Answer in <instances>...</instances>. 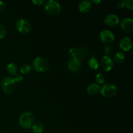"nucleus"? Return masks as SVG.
<instances>
[{
  "instance_id": "nucleus-1",
  "label": "nucleus",
  "mask_w": 133,
  "mask_h": 133,
  "mask_svg": "<svg viewBox=\"0 0 133 133\" xmlns=\"http://www.w3.org/2000/svg\"><path fill=\"white\" fill-rule=\"evenodd\" d=\"M34 119H35V117L32 112L29 111L25 112L20 116L19 120V125L23 128L29 129L33 125Z\"/></svg>"
},
{
  "instance_id": "nucleus-2",
  "label": "nucleus",
  "mask_w": 133,
  "mask_h": 133,
  "mask_svg": "<svg viewBox=\"0 0 133 133\" xmlns=\"http://www.w3.org/2000/svg\"><path fill=\"white\" fill-rule=\"evenodd\" d=\"M1 87L3 92L6 94H11L14 92L16 88V82L14 79L10 77L4 78L1 83Z\"/></svg>"
},
{
  "instance_id": "nucleus-3",
  "label": "nucleus",
  "mask_w": 133,
  "mask_h": 133,
  "mask_svg": "<svg viewBox=\"0 0 133 133\" xmlns=\"http://www.w3.org/2000/svg\"><path fill=\"white\" fill-rule=\"evenodd\" d=\"M33 67L36 71L45 72L49 68V64L45 58L42 57H37L33 61Z\"/></svg>"
},
{
  "instance_id": "nucleus-4",
  "label": "nucleus",
  "mask_w": 133,
  "mask_h": 133,
  "mask_svg": "<svg viewBox=\"0 0 133 133\" xmlns=\"http://www.w3.org/2000/svg\"><path fill=\"white\" fill-rule=\"evenodd\" d=\"M45 9L49 14L51 15H56L61 11V5L57 1L49 0L45 3Z\"/></svg>"
},
{
  "instance_id": "nucleus-5",
  "label": "nucleus",
  "mask_w": 133,
  "mask_h": 133,
  "mask_svg": "<svg viewBox=\"0 0 133 133\" xmlns=\"http://www.w3.org/2000/svg\"><path fill=\"white\" fill-rule=\"evenodd\" d=\"M117 88L115 85L112 84H104L101 88V94L103 96L105 97H112L116 94Z\"/></svg>"
},
{
  "instance_id": "nucleus-6",
  "label": "nucleus",
  "mask_w": 133,
  "mask_h": 133,
  "mask_svg": "<svg viewBox=\"0 0 133 133\" xmlns=\"http://www.w3.org/2000/svg\"><path fill=\"white\" fill-rule=\"evenodd\" d=\"M16 27L18 31L22 34H27L31 31L30 22L25 19H20L17 22Z\"/></svg>"
},
{
  "instance_id": "nucleus-7",
  "label": "nucleus",
  "mask_w": 133,
  "mask_h": 133,
  "mask_svg": "<svg viewBox=\"0 0 133 133\" xmlns=\"http://www.w3.org/2000/svg\"><path fill=\"white\" fill-rule=\"evenodd\" d=\"M99 37L103 42L107 44L113 42L114 39H115L113 32L110 31H109V30H104V31H101L100 32Z\"/></svg>"
},
{
  "instance_id": "nucleus-8",
  "label": "nucleus",
  "mask_w": 133,
  "mask_h": 133,
  "mask_svg": "<svg viewBox=\"0 0 133 133\" xmlns=\"http://www.w3.org/2000/svg\"><path fill=\"white\" fill-rule=\"evenodd\" d=\"M101 65L103 69L106 71H110L114 66V62H113L112 58L109 55L104 56L102 59L101 60Z\"/></svg>"
},
{
  "instance_id": "nucleus-9",
  "label": "nucleus",
  "mask_w": 133,
  "mask_h": 133,
  "mask_svg": "<svg viewBox=\"0 0 133 133\" xmlns=\"http://www.w3.org/2000/svg\"><path fill=\"white\" fill-rule=\"evenodd\" d=\"M81 66V59L78 57H75L72 58L68 62L69 70L72 71H77L80 69Z\"/></svg>"
},
{
  "instance_id": "nucleus-10",
  "label": "nucleus",
  "mask_w": 133,
  "mask_h": 133,
  "mask_svg": "<svg viewBox=\"0 0 133 133\" xmlns=\"http://www.w3.org/2000/svg\"><path fill=\"white\" fill-rule=\"evenodd\" d=\"M120 26L125 32H131L133 30V20L131 18H125L121 22Z\"/></svg>"
},
{
  "instance_id": "nucleus-11",
  "label": "nucleus",
  "mask_w": 133,
  "mask_h": 133,
  "mask_svg": "<svg viewBox=\"0 0 133 133\" xmlns=\"http://www.w3.org/2000/svg\"><path fill=\"white\" fill-rule=\"evenodd\" d=\"M119 18L114 14H110L106 16L105 18V23L110 27H114L119 23Z\"/></svg>"
},
{
  "instance_id": "nucleus-12",
  "label": "nucleus",
  "mask_w": 133,
  "mask_h": 133,
  "mask_svg": "<svg viewBox=\"0 0 133 133\" xmlns=\"http://www.w3.org/2000/svg\"><path fill=\"white\" fill-rule=\"evenodd\" d=\"M132 40L130 38L127 37V36L122 38L119 42V47L122 50L125 51H129L132 48Z\"/></svg>"
},
{
  "instance_id": "nucleus-13",
  "label": "nucleus",
  "mask_w": 133,
  "mask_h": 133,
  "mask_svg": "<svg viewBox=\"0 0 133 133\" xmlns=\"http://www.w3.org/2000/svg\"><path fill=\"white\" fill-rule=\"evenodd\" d=\"M92 8L90 1H83L79 4V10L81 12L87 13L90 11Z\"/></svg>"
},
{
  "instance_id": "nucleus-14",
  "label": "nucleus",
  "mask_w": 133,
  "mask_h": 133,
  "mask_svg": "<svg viewBox=\"0 0 133 133\" xmlns=\"http://www.w3.org/2000/svg\"><path fill=\"white\" fill-rule=\"evenodd\" d=\"M100 90V87L97 83H92L88 87L87 89V92L90 95H95L99 92Z\"/></svg>"
},
{
  "instance_id": "nucleus-15",
  "label": "nucleus",
  "mask_w": 133,
  "mask_h": 133,
  "mask_svg": "<svg viewBox=\"0 0 133 133\" xmlns=\"http://www.w3.org/2000/svg\"><path fill=\"white\" fill-rule=\"evenodd\" d=\"M44 125L42 122H36L32 125V130L35 133H41L44 131Z\"/></svg>"
},
{
  "instance_id": "nucleus-16",
  "label": "nucleus",
  "mask_w": 133,
  "mask_h": 133,
  "mask_svg": "<svg viewBox=\"0 0 133 133\" xmlns=\"http://www.w3.org/2000/svg\"><path fill=\"white\" fill-rule=\"evenodd\" d=\"M125 55L123 52H118L114 56V61L116 63L121 64L124 61Z\"/></svg>"
},
{
  "instance_id": "nucleus-17",
  "label": "nucleus",
  "mask_w": 133,
  "mask_h": 133,
  "mask_svg": "<svg viewBox=\"0 0 133 133\" xmlns=\"http://www.w3.org/2000/svg\"><path fill=\"white\" fill-rule=\"evenodd\" d=\"M88 65H89V66L91 68L93 69V70H96L98 69V67H99L98 61H97V59L94 58V57L90 58L89 61H88Z\"/></svg>"
},
{
  "instance_id": "nucleus-18",
  "label": "nucleus",
  "mask_w": 133,
  "mask_h": 133,
  "mask_svg": "<svg viewBox=\"0 0 133 133\" xmlns=\"http://www.w3.org/2000/svg\"><path fill=\"white\" fill-rule=\"evenodd\" d=\"M7 70L10 75H15L18 71V67L14 63H10L7 66Z\"/></svg>"
},
{
  "instance_id": "nucleus-19",
  "label": "nucleus",
  "mask_w": 133,
  "mask_h": 133,
  "mask_svg": "<svg viewBox=\"0 0 133 133\" xmlns=\"http://www.w3.org/2000/svg\"><path fill=\"white\" fill-rule=\"evenodd\" d=\"M77 50V56L81 58H84L88 55V50L85 48L80 47Z\"/></svg>"
},
{
  "instance_id": "nucleus-20",
  "label": "nucleus",
  "mask_w": 133,
  "mask_h": 133,
  "mask_svg": "<svg viewBox=\"0 0 133 133\" xmlns=\"http://www.w3.org/2000/svg\"><path fill=\"white\" fill-rule=\"evenodd\" d=\"M31 70V67L29 65L25 64L23 65L20 68V72L23 74H29Z\"/></svg>"
},
{
  "instance_id": "nucleus-21",
  "label": "nucleus",
  "mask_w": 133,
  "mask_h": 133,
  "mask_svg": "<svg viewBox=\"0 0 133 133\" xmlns=\"http://www.w3.org/2000/svg\"><path fill=\"white\" fill-rule=\"evenodd\" d=\"M123 3V7L128 8V9L132 10L133 9V1L132 0H125V1H122Z\"/></svg>"
},
{
  "instance_id": "nucleus-22",
  "label": "nucleus",
  "mask_w": 133,
  "mask_h": 133,
  "mask_svg": "<svg viewBox=\"0 0 133 133\" xmlns=\"http://www.w3.org/2000/svg\"><path fill=\"white\" fill-rule=\"evenodd\" d=\"M105 80V76L102 74H98L96 75V81L99 84H103Z\"/></svg>"
},
{
  "instance_id": "nucleus-23",
  "label": "nucleus",
  "mask_w": 133,
  "mask_h": 133,
  "mask_svg": "<svg viewBox=\"0 0 133 133\" xmlns=\"http://www.w3.org/2000/svg\"><path fill=\"white\" fill-rule=\"evenodd\" d=\"M6 33V31L5 27L3 25L0 24V39L3 38Z\"/></svg>"
},
{
  "instance_id": "nucleus-24",
  "label": "nucleus",
  "mask_w": 133,
  "mask_h": 133,
  "mask_svg": "<svg viewBox=\"0 0 133 133\" xmlns=\"http://www.w3.org/2000/svg\"><path fill=\"white\" fill-rule=\"evenodd\" d=\"M69 53H70V55L73 57V58L77 57V49L71 48V49H70V51H69Z\"/></svg>"
},
{
  "instance_id": "nucleus-25",
  "label": "nucleus",
  "mask_w": 133,
  "mask_h": 133,
  "mask_svg": "<svg viewBox=\"0 0 133 133\" xmlns=\"http://www.w3.org/2000/svg\"><path fill=\"white\" fill-rule=\"evenodd\" d=\"M104 50H105V54H106L107 55L110 54V52H111L112 48L110 46V45H105V49H104Z\"/></svg>"
},
{
  "instance_id": "nucleus-26",
  "label": "nucleus",
  "mask_w": 133,
  "mask_h": 133,
  "mask_svg": "<svg viewBox=\"0 0 133 133\" xmlns=\"http://www.w3.org/2000/svg\"><path fill=\"white\" fill-rule=\"evenodd\" d=\"M32 3H34L35 5L39 6V5H42L44 3L45 1L44 0H32Z\"/></svg>"
},
{
  "instance_id": "nucleus-27",
  "label": "nucleus",
  "mask_w": 133,
  "mask_h": 133,
  "mask_svg": "<svg viewBox=\"0 0 133 133\" xmlns=\"http://www.w3.org/2000/svg\"><path fill=\"white\" fill-rule=\"evenodd\" d=\"M13 79H14V81H15L16 83H18V82H21L23 80V77L21 75H16L15 77H14Z\"/></svg>"
},
{
  "instance_id": "nucleus-28",
  "label": "nucleus",
  "mask_w": 133,
  "mask_h": 133,
  "mask_svg": "<svg viewBox=\"0 0 133 133\" xmlns=\"http://www.w3.org/2000/svg\"><path fill=\"white\" fill-rule=\"evenodd\" d=\"M5 3L2 1H0V12H3L5 9Z\"/></svg>"
},
{
  "instance_id": "nucleus-29",
  "label": "nucleus",
  "mask_w": 133,
  "mask_h": 133,
  "mask_svg": "<svg viewBox=\"0 0 133 133\" xmlns=\"http://www.w3.org/2000/svg\"><path fill=\"white\" fill-rule=\"evenodd\" d=\"M92 2L98 5L99 3H101V1H100V0H97V1H96V0H92Z\"/></svg>"
}]
</instances>
